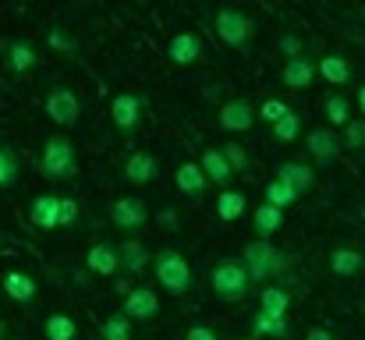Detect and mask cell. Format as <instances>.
<instances>
[{"label": "cell", "mask_w": 365, "mask_h": 340, "mask_svg": "<svg viewBox=\"0 0 365 340\" xmlns=\"http://www.w3.org/2000/svg\"><path fill=\"white\" fill-rule=\"evenodd\" d=\"M242 266L248 269L252 284H262L269 277H280L287 269V252L273 244V237H255L242 248Z\"/></svg>", "instance_id": "cell-1"}, {"label": "cell", "mask_w": 365, "mask_h": 340, "mask_svg": "<svg viewBox=\"0 0 365 340\" xmlns=\"http://www.w3.org/2000/svg\"><path fill=\"white\" fill-rule=\"evenodd\" d=\"M149 266H153V277H156V284L167 291V294H188L192 291V266H188V259L178 252V248H160L153 259H149Z\"/></svg>", "instance_id": "cell-2"}, {"label": "cell", "mask_w": 365, "mask_h": 340, "mask_svg": "<svg viewBox=\"0 0 365 340\" xmlns=\"http://www.w3.org/2000/svg\"><path fill=\"white\" fill-rule=\"evenodd\" d=\"M39 174L53 185H64V181H75L78 174V156H75V145L64 138V135H50L43 153H39Z\"/></svg>", "instance_id": "cell-3"}, {"label": "cell", "mask_w": 365, "mask_h": 340, "mask_svg": "<svg viewBox=\"0 0 365 340\" xmlns=\"http://www.w3.org/2000/svg\"><path fill=\"white\" fill-rule=\"evenodd\" d=\"M210 287L220 302H242L245 294L252 291V277L238 259H224L210 269Z\"/></svg>", "instance_id": "cell-4"}, {"label": "cell", "mask_w": 365, "mask_h": 340, "mask_svg": "<svg viewBox=\"0 0 365 340\" xmlns=\"http://www.w3.org/2000/svg\"><path fill=\"white\" fill-rule=\"evenodd\" d=\"M213 29H217V39L227 43L231 50H245L255 36V21L238 7H220L213 18Z\"/></svg>", "instance_id": "cell-5"}, {"label": "cell", "mask_w": 365, "mask_h": 340, "mask_svg": "<svg viewBox=\"0 0 365 340\" xmlns=\"http://www.w3.org/2000/svg\"><path fill=\"white\" fill-rule=\"evenodd\" d=\"M43 110H46V117H50L57 128H75L78 117H82V100H78L71 89L61 86V89H53V93L46 96Z\"/></svg>", "instance_id": "cell-6"}, {"label": "cell", "mask_w": 365, "mask_h": 340, "mask_svg": "<svg viewBox=\"0 0 365 340\" xmlns=\"http://www.w3.org/2000/svg\"><path fill=\"white\" fill-rule=\"evenodd\" d=\"M110 220H114L118 230L135 234V230H142V227L149 224V206H145L142 199H131V195L114 199V202H110Z\"/></svg>", "instance_id": "cell-7"}, {"label": "cell", "mask_w": 365, "mask_h": 340, "mask_svg": "<svg viewBox=\"0 0 365 340\" xmlns=\"http://www.w3.org/2000/svg\"><path fill=\"white\" fill-rule=\"evenodd\" d=\"M121 312L131 323H149V319H156V312H160V298H156L153 287H131V291L124 294Z\"/></svg>", "instance_id": "cell-8"}, {"label": "cell", "mask_w": 365, "mask_h": 340, "mask_svg": "<svg viewBox=\"0 0 365 340\" xmlns=\"http://www.w3.org/2000/svg\"><path fill=\"white\" fill-rule=\"evenodd\" d=\"M305 149L312 153V160L319 167H330L337 156H341V138L334 135V128H312L305 135Z\"/></svg>", "instance_id": "cell-9"}, {"label": "cell", "mask_w": 365, "mask_h": 340, "mask_svg": "<svg viewBox=\"0 0 365 340\" xmlns=\"http://www.w3.org/2000/svg\"><path fill=\"white\" fill-rule=\"evenodd\" d=\"M156 177H160V160H156L153 153L138 149V153H131V156L124 160V181H128V185L142 188V185H153Z\"/></svg>", "instance_id": "cell-10"}, {"label": "cell", "mask_w": 365, "mask_h": 340, "mask_svg": "<svg viewBox=\"0 0 365 340\" xmlns=\"http://www.w3.org/2000/svg\"><path fill=\"white\" fill-rule=\"evenodd\" d=\"M259 117H255V107L245 100V96H238V100H227L224 107H220V113H217V124L224 128V131H248L252 124H255Z\"/></svg>", "instance_id": "cell-11"}, {"label": "cell", "mask_w": 365, "mask_h": 340, "mask_svg": "<svg viewBox=\"0 0 365 340\" xmlns=\"http://www.w3.org/2000/svg\"><path fill=\"white\" fill-rule=\"evenodd\" d=\"M280 82H284L287 89H294V93H302V89H312V82H316V64H312L305 53H302V57H284Z\"/></svg>", "instance_id": "cell-12"}, {"label": "cell", "mask_w": 365, "mask_h": 340, "mask_svg": "<svg viewBox=\"0 0 365 340\" xmlns=\"http://www.w3.org/2000/svg\"><path fill=\"white\" fill-rule=\"evenodd\" d=\"M29 224L36 230H57L61 227V195H36L29 202Z\"/></svg>", "instance_id": "cell-13"}, {"label": "cell", "mask_w": 365, "mask_h": 340, "mask_svg": "<svg viewBox=\"0 0 365 340\" xmlns=\"http://www.w3.org/2000/svg\"><path fill=\"white\" fill-rule=\"evenodd\" d=\"M110 120H114V128H121V131H135V128L142 124V96L118 93L114 103H110Z\"/></svg>", "instance_id": "cell-14"}, {"label": "cell", "mask_w": 365, "mask_h": 340, "mask_svg": "<svg viewBox=\"0 0 365 340\" xmlns=\"http://www.w3.org/2000/svg\"><path fill=\"white\" fill-rule=\"evenodd\" d=\"M86 269L96 273V277H114V273L121 269L118 244H110V241H96V244L86 252Z\"/></svg>", "instance_id": "cell-15"}, {"label": "cell", "mask_w": 365, "mask_h": 340, "mask_svg": "<svg viewBox=\"0 0 365 340\" xmlns=\"http://www.w3.org/2000/svg\"><path fill=\"white\" fill-rule=\"evenodd\" d=\"M167 57H170L178 68H192V64L202 57V39H199L195 32H178V36H170V43H167Z\"/></svg>", "instance_id": "cell-16"}, {"label": "cell", "mask_w": 365, "mask_h": 340, "mask_svg": "<svg viewBox=\"0 0 365 340\" xmlns=\"http://www.w3.org/2000/svg\"><path fill=\"white\" fill-rule=\"evenodd\" d=\"M0 284H4V294H7L11 302H18V305H29V302L39 294L36 277H32V273H21V269H7V273L0 277Z\"/></svg>", "instance_id": "cell-17"}, {"label": "cell", "mask_w": 365, "mask_h": 340, "mask_svg": "<svg viewBox=\"0 0 365 340\" xmlns=\"http://www.w3.org/2000/svg\"><path fill=\"white\" fill-rule=\"evenodd\" d=\"M277 177L287 181L298 195H309V192L316 188V170H312L309 163H302V160H284V163L277 167Z\"/></svg>", "instance_id": "cell-18"}, {"label": "cell", "mask_w": 365, "mask_h": 340, "mask_svg": "<svg viewBox=\"0 0 365 340\" xmlns=\"http://www.w3.org/2000/svg\"><path fill=\"white\" fill-rule=\"evenodd\" d=\"M199 167H202V174L210 177V185H217V188H227V185L235 181V170H231L224 149H206L202 160H199Z\"/></svg>", "instance_id": "cell-19"}, {"label": "cell", "mask_w": 365, "mask_h": 340, "mask_svg": "<svg viewBox=\"0 0 365 340\" xmlns=\"http://www.w3.org/2000/svg\"><path fill=\"white\" fill-rule=\"evenodd\" d=\"M174 185H178V192H185V195L199 199V195H206V188H210V177L202 174V167H199V163L185 160V163L174 170Z\"/></svg>", "instance_id": "cell-20"}, {"label": "cell", "mask_w": 365, "mask_h": 340, "mask_svg": "<svg viewBox=\"0 0 365 340\" xmlns=\"http://www.w3.org/2000/svg\"><path fill=\"white\" fill-rule=\"evenodd\" d=\"M365 266V255L359 248H334L330 252V273L334 277H359Z\"/></svg>", "instance_id": "cell-21"}, {"label": "cell", "mask_w": 365, "mask_h": 340, "mask_svg": "<svg viewBox=\"0 0 365 340\" xmlns=\"http://www.w3.org/2000/svg\"><path fill=\"white\" fill-rule=\"evenodd\" d=\"M280 227H284V210H277L269 202H262V206L252 210V230H255V237H273Z\"/></svg>", "instance_id": "cell-22"}, {"label": "cell", "mask_w": 365, "mask_h": 340, "mask_svg": "<svg viewBox=\"0 0 365 340\" xmlns=\"http://www.w3.org/2000/svg\"><path fill=\"white\" fill-rule=\"evenodd\" d=\"M316 75H323L330 86H348V82H351V64H348V57H341V53H327V57H319Z\"/></svg>", "instance_id": "cell-23"}, {"label": "cell", "mask_w": 365, "mask_h": 340, "mask_svg": "<svg viewBox=\"0 0 365 340\" xmlns=\"http://www.w3.org/2000/svg\"><path fill=\"white\" fill-rule=\"evenodd\" d=\"M118 255H121V266L128 269V273H142L145 266H149V248L138 241V237H128V241H121L118 244Z\"/></svg>", "instance_id": "cell-24"}, {"label": "cell", "mask_w": 365, "mask_h": 340, "mask_svg": "<svg viewBox=\"0 0 365 340\" xmlns=\"http://www.w3.org/2000/svg\"><path fill=\"white\" fill-rule=\"evenodd\" d=\"M252 337H269V340H280V337H287V319L284 316H273V312H255L252 316Z\"/></svg>", "instance_id": "cell-25"}, {"label": "cell", "mask_w": 365, "mask_h": 340, "mask_svg": "<svg viewBox=\"0 0 365 340\" xmlns=\"http://www.w3.org/2000/svg\"><path fill=\"white\" fill-rule=\"evenodd\" d=\"M43 337L46 340H78V323L68 312H50L43 319Z\"/></svg>", "instance_id": "cell-26"}, {"label": "cell", "mask_w": 365, "mask_h": 340, "mask_svg": "<svg viewBox=\"0 0 365 340\" xmlns=\"http://www.w3.org/2000/svg\"><path fill=\"white\" fill-rule=\"evenodd\" d=\"M36 61H39V57H36V46H32V43L18 39V43L7 46V71H11V75H25V71H32Z\"/></svg>", "instance_id": "cell-27"}, {"label": "cell", "mask_w": 365, "mask_h": 340, "mask_svg": "<svg viewBox=\"0 0 365 340\" xmlns=\"http://www.w3.org/2000/svg\"><path fill=\"white\" fill-rule=\"evenodd\" d=\"M217 217L224 224H235L238 217H245V192H235V188H224L217 195Z\"/></svg>", "instance_id": "cell-28"}, {"label": "cell", "mask_w": 365, "mask_h": 340, "mask_svg": "<svg viewBox=\"0 0 365 340\" xmlns=\"http://www.w3.org/2000/svg\"><path fill=\"white\" fill-rule=\"evenodd\" d=\"M262 199H266L269 206H277V210H287V206H294V202H298L302 195H298V192H294V188H291L287 181H280V177L273 174V181H269V185L262 188Z\"/></svg>", "instance_id": "cell-29"}, {"label": "cell", "mask_w": 365, "mask_h": 340, "mask_svg": "<svg viewBox=\"0 0 365 340\" xmlns=\"http://www.w3.org/2000/svg\"><path fill=\"white\" fill-rule=\"evenodd\" d=\"M287 305H291V294H287L284 287H273V284L262 287V294H259V309H262V312L287 316Z\"/></svg>", "instance_id": "cell-30"}, {"label": "cell", "mask_w": 365, "mask_h": 340, "mask_svg": "<svg viewBox=\"0 0 365 340\" xmlns=\"http://www.w3.org/2000/svg\"><path fill=\"white\" fill-rule=\"evenodd\" d=\"M323 113H327V128H344V124L351 120V103H348V96L334 93V96L323 103Z\"/></svg>", "instance_id": "cell-31"}, {"label": "cell", "mask_w": 365, "mask_h": 340, "mask_svg": "<svg viewBox=\"0 0 365 340\" xmlns=\"http://www.w3.org/2000/svg\"><path fill=\"white\" fill-rule=\"evenodd\" d=\"M298 135H302V117L294 110H287L280 120H273V138L277 142H298Z\"/></svg>", "instance_id": "cell-32"}, {"label": "cell", "mask_w": 365, "mask_h": 340, "mask_svg": "<svg viewBox=\"0 0 365 340\" xmlns=\"http://www.w3.org/2000/svg\"><path fill=\"white\" fill-rule=\"evenodd\" d=\"M100 340H131V319L124 312H114L103 326H100Z\"/></svg>", "instance_id": "cell-33"}, {"label": "cell", "mask_w": 365, "mask_h": 340, "mask_svg": "<svg viewBox=\"0 0 365 340\" xmlns=\"http://www.w3.org/2000/svg\"><path fill=\"white\" fill-rule=\"evenodd\" d=\"M220 149H224V156H227V163H231L235 174H248V170H252V156L245 153L242 142H224Z\"/></svg>", "instance_id": "cell-34"}, {"label": "cell", "mask_w": 365, "mask_h": 340, "mask_svg": "<svg viewBox=\"0 0 365 340\" xmlns=\"http://www.w3.org/2000/svg\"><path fill=\"white\" fill-rule=\"evenodd\" d=\"M18 181V156L11 145H0V188H11Z\"/></svg>", "instance_id": "cell-35"}, {"label": "cell", "mask_w": 365, "mask_h": 340, "mask_svg": "<svg viewBox=\"0 0 365 340\" xmlns=\"http://www.w3.org/2000/svg\"><path fill=\"white\" fill-rule=\"evenodd\" d=\"M341 145H348V149H365V117L362 120H348L344 124V138H341Z\"/></svg>", "instance_id": "cell-36"}, {"label": "cell", "mask_w": 365, "mask_h": 340, "mask_svg": "<svg viewBox=\"0 0 365 340\" xmlns=\"http://www.w3.org/2000/svg\"><path fill=\"white\" fill-rule=\"evenodd\" d=\"M287 110H291V107H287L284 100H266V103L255 110V117H259V120H266V124H273V120H280Z\"/></svg>", "instance_id": "cell-37"}, {"label": "cell", "mask_w": 365, "mask_h": 340, "mask_svg": "<svg viewBox=\"0 0 365 340\" xmlns=\"http://www.w3.org/2000/svg\"><path fill=\"white\" fill-rule=\"evenodd\" d=\"M46 46H50V50H61V53H68V50H75V39H71L64 29H53V32L46 36Z\"/></svg>", "instance_id": "cell-38"}, {"label": "cell", "mask_w": 365, "mask_h": 340, "mask_svg": "<svg viewBox=\"0 0 365 340\" xmlns=\"http://www.w3.org/2000/svg\"><path fill=\"white\" fill-rule=\"evenodd\" d=\"M280 53H284V57H302V53H305V43H302L294 32H284V36H280Z\"/></svg>", "instance_id": "cell-39"}, {"label": "cell", "mask_w": 365, "mask_h": 340, "mask_svg": "<svg viewBox=\"0 0 365 340\" xmlns=\"http://www.w3.org/2000/svg\"><path fill=\"white\" fill-rule=\"evenodd\" d=\"M75 220H78V202L61 199V227H75Z\"/></svg>", "instance_id": "cell-40"}, {"label": "cell", "mask_w": 365, "mask_h": 340, "mask_svg": "<svg viewBox=\"0 0 365 340\" xmlns=\"http://www.w3.org/2000/svg\"><path fill=\"white\" fill-rule=\"evenodd\" d=\"M185 340H220V337H217V330H213V326L195 323V326H188V330H185Z\"/></svg>", "instance_id": "cell-41"}, {"label": "cell", "mask_w": 365, "mask_h": 340, "mask_svg": "<svg viewBox=\"0 0 365 340\" xmlns=\"http://www.w3.org/2000/svg\"><path fill=\"white\" fill-rule=\"evenodd\" d=\"M305 340H337V337H334L327 326H312V330L305 334Z\"/></svg>", "instance_id": "cell-42"}, {"label": "cell", "mask_w": 365, "mask_h": 340, "mask_svg": "<svg viewBox=\"0 0 365 340\" xmlns=\"http://www.w3.org/2000/svg\"><path fill=\"white\" fill-rule=\"evenodd\" d=\"M174 220H178V217H174V210H163V213H160V224H163V230H174Z\"/></svg>", "instance_id": "cell-43"}, {"label": "cell", "mask_w": 365, "mask_h": 340, "mask_svg": "<svg viewBox=\"0 0 365 340\" xmlns=\"http://www.w3.org/2000/svg\"><path fill=\"white\" fill-rule=\"evenodd\" d=\"M359 113L365 117V86H359Z\"/></svg>", "instance_id": "cell-44"}, {"label": "cell", "mask_w": 365, "mask_h": 340, "mask_svg": "<svg viewBox=\"0 0 365 340\" xmlns=\"http://www.w3.org/2000/svg\"><path fill=\"white\" fill-rule=\"evenodd\" d=\"M0 340H7V319H0Z\"/></svg>", "instance_id": "cell-45"}, {"label": "cell", "mask_w": 365, "mask_h": 340, "mask_svg": "<svg viewBox=\"0 0 365 340\" xmlns=\"http://www.w3.org/2000/svg\"><path fill=\"white\" fill-rule=\"evenodd\" d=\"M242 340H259V337H242Z\"/></svg>", "instance_id": "cell-46"}]
</instances>
